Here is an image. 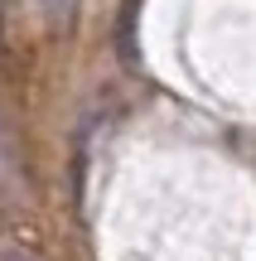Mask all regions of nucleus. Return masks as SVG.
<instances>
[{
	"mask_svg": "<svg viewBox=\"0 0 256 261\" xmlns=\"http://www.w3.org/2000/svg\"><path fill=\"white\" fill-rule=\"evenodd\" d=\"M39 10H44L48 19H73V10H77V0H39Z\"/></svg>",
	"mask_w": 256,
	"mask_h": 261,
	"instance_id": "f257e3e1",
	"label": "nucleus"
}]
</instances>
